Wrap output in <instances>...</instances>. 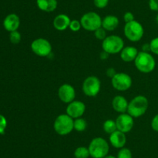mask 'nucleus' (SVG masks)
Returning a JSON list of instances; mask_svg holds the SVG:
<instances>
[{
    "label": "nucleus",
    "mask_w": 158,
    "mask_h": 158,
    "mask_svg": "<svg viewBox=\"0 0 158 158\" xmlns=\"http://www.w3.org/2000/svg\"><path fill=\"white\" fill-rule=\"evenodd\" d=\"M88 149L93 158H104L109 153L110 146L105 139L96 137L90 141Z\"/></svg>",
    "instance_id": "7ed1b4c3"
},
{
    "label": "nucleus",
    "mask_w": 158,
    "mask_h": 158,
    "mask_svg": "<svg viewBox=\"0 0 158 158\" xmlns=\"http://www.w3.org/2000/svg\"><path fill=\"white\" fill-rule=\"evenodd\" d=\"M138 50L133 46H128L123 47L121 52L120 53V58L124 62H132L135 60L138 55Z\"/></svg>",
    "instance_id": "a211bd4d"
},
{
    "label": "nucleus",
    "mask_w": 158,
    "mask_h": 158,
    "mask_svg": "<svg viewBox=\"0 0 158 158\" xmlns=\"http://www.w3.org/2000/svg\"><path fill=\"white\" fill-rule=\"evenodd\" d=\"M94 35H95V37L98 40H102L103 41L105 38H106L107 36H106V31L103 29V27H100L99 29H97V30L94 32Z\"/></svg>",
    "instance_id": "bb28decb"
},
{
    "label": "nucleus",
    "mask_w": 158,
    "mask_h": 158,
    "mask_svg": "<svg viewBox=\"0 0 158 158\" xmlns=\"http://www.w3.org/2000/svg\"><path fill=\"white\" fill-rule=\"evenodd\" d=\"M7 126V120L2 115H0V134H4Z\"/></svg>",
    "instance_id": "c85d7f7f"
},
{
    "label": "nucleus",
    "mask_w": 158,
    "mask_h": 158,
    "mask_svg": "<svg viewBox=\"0 0 158 158\" xmlns=\"http://www.w3.org/2000/svg\"><path fill=\"white\" fill-rule=\"evenodd\" d=\"M142 51L143 52H149L151 51V46H150V43H145L142 46Z\"/></svg>",
    "instance_id": "c9c22d12"
},
{
    "label": "nucleus",
    "mask_w": 158,
    "mask_h": 158,
    "mask_svg": "<svg viewBox=\"0 0 158 158\" xmlns=\"http://www.w3.org/2000/svg\"><path fill=\"white\" fill-rule=\"evenodd\" d=\"M103 129L105 133L110 135L111 133H113L116 130H117L116 121L113 120V119H107V120H106L103 122Z\"/></svg>",
    "instance_id": "412c9836"
},
{
    "label": "nucleus",
    "mask_w": 158,
    "mask_h": 158,
    "mask_svg": "<svg viewBox=\"0 0 158 158\" xmlns=\"http://www.w3.org/2000/svg\"><path fill=\"white\" fill-rule=\"evenodd\" d=\"M69 28L70 29L71 31H73V32H78V31H80V29L82 28L81 23H80V21H79V20H71Z\"/></svg>",
    "instance_id": "a878e982"
},
{
    "label": "nucleus",
    "mask_w": 158,
    "mask_h": 158,
    "mask_svg": "<svg viewBox=\"0 0 158 158\" xmlns=\"http://www.w3.org/2000/svg\"><path fill=\"white\" fill-rule=\"evenodd\" d=\"M82 28L89 32H95L97 29L102 27V19L95 12H88L83 15L80 19Z\"/></svg>",
    "instance_id": "0eeeda50"
},
{
    "label": "nucleus",
    "mask_w": 158,
    "mask_h": 158,
    "mask_svg": "<svg viewBox=\"0 0 158 158\" xmlns=\"http://www.w3.org/2000/svg\"><path fill=\"white\" fill-rule=\"evenodd\" d=\"M70 19L66 14H59L53 20V27L58 31H64L69 28L70 24Z\"/></svg>",
    "instance_id": "f3484780"
},
{
    "label": "nucleus",
    "mask_w": 158,
    "mask_h": 158,
    "mask_svg": "<svg viewBox=\"0 0 158 158\" xmlns=\"http://www.w3.org/2000/svg\"><path fill=\"white\" fill-rule=\"evenodd\" d=\"M110 143L111 145L117 149H121L124 147L127 143V136L124 133L119 130H116L110 135Z\"/></svg>",
    "instance_id": "4468645a"
},
{
    "label": "nucleus",
    "mask_w": 158,
    "mask_h": 158,
    "mask_svg": "<svg viewBox=\"0 0 158 158\" xmlns=\"http://www.w3.org/2000/svg\"><path fill=\"white\" fill-rule=\"evenodd\" d=\"M101 82L97 76H89L83 82V93L89 97H95L100 92Z\"/></svg>",
    "instance_id": "1a4fd4ad"
},
{
    "label": "nucleus",
    "mask_w": 158,
    "mask_h": 158,
    "mask_svg": "<svg viewBox=\"0 0 158 158\" xmlns=\"http://www.w3.org/2000/svg\"><path fill=\"white\" fill-rule=\"evenodd\" d=\"M117 158H132V153L130 149L123 147L119 150Z\"/></svg>",
    "instance_id": "b1692460"
},
{
    "label": "nucleus",
    "mask_w": 158,
    "mask_h": 158,
    "mask_svg": "<svg viewBox=\"0 0 158 158\" xmlns=\"http://www.w3.org/2000/svg\"><path fill=\"white\" fill-rule=\"evenodd\" d=\"M74 120L67 114H61L56 118L53 123V128L56 133L60 136H66L73 130Z\"/></svg>",
    "instance_id": "20e7f679"
},
{
    "label": "nucleus",
    "mask_w": 158,
    "mask_h": 158,
    "mask_svg": "<svg viewBox=\"0 0 158 158\" xmlns=\"http://www.w3.org/2000/svg\"><path fill=\"white\" fill-rule=\"evenodd\" d=\"M3 26L6 30L10 33L16 31L20 26L19 17L15 13L9 14L5 18Z\"/></svg>",
    "instance_id": "2eb2a0df"
},
{
    "label": "nucleus",
    "mask_w": 158,
    "mask_h": 158,
    "mask_svg": "<svg viewBox=\"0 0 158 158\" xmlns=\"http://www.w3.org/2000/svg\"><path fill=\"white\" fill-rule=\"evenodd\" d=\"M156 20H157V22L158 23V14H157V18H156Z\"/></svg>",
    "instance_id": "4c0bfd02"
},
{
    "label": "nucleus",
    "mask_w": 158,
    "mask_h": 158,
    "mask_svg": "<svg viewBox=\"0 0 158 158\" xmlns=\"http://www.w3.org/2000/svg\"><path fill=\"white\" fill-rule=\"evenodd\" d=\"M110 55V54H109L108 53H106V51L103 50L101 53H100V57L102 60H106L108 58H109Z\"/></svg>",
    "instance_id": "f704fd0d"
},
{
    "label": "nucleus",
    "mask_w": 158,
    "mask_h": 158,
    "mask_svg": "<svg viewBox=\"0 0 158 158\" xmlns=\"http://www.w3.org/2000/svg\"><path fill=\"white\" fill-rule=\"evenodd\" d=\"M86 126H87V123H86V119L83 118H77L75 119L73 122V127L74 129L77 132H83L86 130Z\"/></svg>",
    "instance_id": "4be33fe9"
},
{
    "label": "nucleus",
    "mask_w": 158,
    "mask_h": 158,
    "mask_svg": "<svg viewBox=\"0 0 158 158\" xmlns=\"http://www.w3.org/2000/svg\"><path fill=\"white\" fill-rule=\"evenodd\" d=\"M123 20H124V22L126 23H131V22L135 20H134V14H133L131 12H125V14L123 15Z\"/></svg>",
    "instance_id": "7c9ffc66"
},
{
    "label": "nucleus",
    "mask_w": 158,
    "mask_h": 158,
    "mask_svg": "<svg viewBox=\"0 0 158 158\" xmlns=\"http://www.w3.org/2000/svg\"><path fill=\"white\" fill-rule=\"evenodd\" d=\"M151 128L154 131L158 132V114L156 115L151 121Z\"/></svg>",
    "instance_id": "473e14b6"
},
{
    "label": "nucleus",
    "mask_w": 158,
    "mask_h": 158,
    "mask_svg": "<svg viewBox=\"0 0 158 158\" xmlns=\"http://www.w3.org/2000/svg\"><path fill=\"white\" fill-rule=\"evenodd\" d=\"M128 105L129 102L127 100L126 98L123 95H116L113 99L112 106L113 108L117 112L119 113H125L127 112Z\"/></svg>",
    "instance_id": "dca6fc26"
},
{
    "label": "nucleus",
    "mask_w": 158,
    "mask_h": 158,
    "mask_svg": "<svg viewBox=\"0 0 158 158\" xmlns=\"http://www.w3.org/2000/svg\"><path fill=\"white\" fill-rule=\"evenodd\" d=\"M149 106V102L148 98L144 95H137L134 97L128 105L127 112L131 115L133 118H139L143 116L148 111Z\"/></svg>",
    "instance_id": "f257e3e1"
},
{
    "label": "nucleus",
    "mask_w": 158,
    "mask_h": 158,
    "mask_svg": "<svg viewBox=\"0 0 158 158\" xmlns=\"http://www.w3.org/2000/svg\"><path fill=\"white\" fill-rule=\"evenodd\" d=\"M95 6L98 9H104L109 3V0H94Z\"/></svg>",
    "instance_id": "c756f323"
},
{
    "label": "nucleus",
    "mask_w": 158,
    "mask_h": 158,
    "mask_svg": "<svg viewBox=\"0 0 158 158\" xmlns=\"http://www.w3.org/2000/svg\"><path fill=\"white\" fill-rule=\"evenodd\" d=\"M120 24L119 19L116 15H108L102 20V27L106 31H114Z\"/></svg>",
    "instance_id": "6ab92c4d"
},
{
    "label": "nucleus",
    "mask_w": 158,
    "mask_h": 158,
    "mask_svg": "<svg viewBox=\"0 0 158 158\" xmlns=\"http://www.w3.org/2000/svg\"><path fill=\"white\" fill-rule=\"evenodd\" d=\"M117 73V72L116 71V70L114 69V68H109L106 71V76H107L108 77H110V78H113V77L116 75Z\"/></svg>",
    "instance_id": "72a5a7b5"
},
{
    "label": "nucleus",
    "mask_w": 158,
    "mask_h": 158,
    "mask_svg": "<svg viewBox=\"0 0 158 158\" xmlns=\"http://www.w3.org/2000/svg\"><path fill=\"white\" fill-rule=\"evenodd\" d=\"M31 50L36 56L41 57H49L52 53V45L45 38H37L31 43Z\"/></svg>",
    "instance_id": "6e6552de"
},
{
    "label": "nucleus",
    "mask_w": 158,
    "mask_h": 158,
    "mask_svg": "<svg viewBox=\"0 0 158 158\" xmlns=\"http://www.w3.org/2000/svg\"><path fill=\"white\" fill-rule=\"evenodd\" d=\"M58 97L64 103H70L75 99V88L69 84H63L58 89Z\"/></svg>",
    "instance_id": "f8f14e48"
},
{
    "label": "nucleus",
    "mask_w": 158,
    "mask_h": 158,
    "mask_svg": "<svg viewBox=\"0 0 158 158\" xmlns=\"http://www.w3.org/2000/svg\"><path fill=\"white\" fill-rule=\"evenodd\" d=\"M123 47H124V41L120 36H108L102 41L103 50L106 51L109 54H116L120 53Z\"/></svg>",
    "instance_id": "39448f33"
},
{
    "label": "nucleus",
    "mask_w": 158,
    "mask_h": 158,
    "mask_svg": "<svg viewBox=\"0 0 158 158\" xmlns=\"http://www.w3.org/2000/svg\"><path fill=\"white\" fill-rule=\"evenodd\" d=\"M36 5L40 10L52 12L57 8V0H36Z\"/></svg>",
    "instance_id": "aec40b11"
},
{
    "label": "nucleus",
    "mask_w": 158,
    "mask_h": 158,
    "mask_svg": "<svg viewBox=\"0 0 158 158\" xmlns=\"http://www.w3.org/2000/svg\"><path fill=\"white\" fill-rule=\"evenodd\" d=\"M150 46H151V52L156 55H158V37H155L151 40V43H150Z\"/></svg>",
    "instance_id": "cd10ccee"
},
{
    "label": "nucleus",
    "mask_w": 158,
    "mask_h": 158,
    "mask_svg": "<svg viewBox=\"0 0 158 158\" xmlns=\"http://www.w3.org/2000/svg\"><path fill=\"white\" fill-rule=\"evenodd\" d=\"M90 156L88 147H79L74 151L75 158H88Z\"/></svg>",
    "instance_id": "5701e85b"
},
{
    "label": "nucleus",
    "mask_w": 158,
    "mask_h": 158,
    "mask_svg": "<svg viewBox=\"0 0 158 158\" xmlns=\"http://www.w3.org/2000/svg\"><path fill=\"white\" fill-rule=\"evenodd\" d=\"M149 7L152 11L158 12V0H150Z\"/></svg>",
    "instance_id": "2f4dec72"
},
{
    "label": "nucleus",
    "mask_w": 158,
    "mask_h": 158,
    "mask_svg": "<svg viewBox=\"0 0 158 158\" xmlns=\"http://www.w3.org/2000/svg\"><path fill=\"white\" fill-rule=\"evenodd\" d=\"M134 118H133L131 115L126 112L119 115L115 120L117 130L124 133L131 132L134 125Z\"/></svg>",
    "instance_id": "9b49d317"
},
{
    "label": "nucleus",
    "mask_w": 158,
    "mask_h": 158,
    "mask_svg": "<svg viewBox=\"0 0 158 158\" xmlns=\"http://www.w3.org/2000/svg\"><path fill=\"white\" fill-rule=\"evenodd\" d=\"M104 158H117V157L114 156H113V155H107V156H105Z\"/></svg>",
    "instance_id": "e433bc0d"
},
{
    "label": "nucleus",
    "mask_w": 158,
    "mask_h": 158,
    "mask_svg": "<svg viewBox=\"0 0 158 158\" xmlns=\"http://www.w3.org/2000/svg\"><path fill=\"white\" fill-rule=\"evenodd\" d=\"M125 37L131 42H138L143 38L144 29L141 23L137 20L127 23L125 24L123 29Z\"/></svg>",
    "instance_id": "423d86ee"
},
{
    "label": "nucleus",
    "mask_w": 158,
    "mask_h": 158,
    "mask_svg": "<svg viewBox=\"0 0 158 158\" xmlns=\"http://www.w3.org/2000/svg\"><path fill=\"white\" fill-rule=\"evenodd\" d=\"M133 81L131 76L124 72H119L111 78V84L114 89L120 91H125L132 86Z\"/></svg>",
    "instance_id": "9d476101"
},
{
    "label": "nucleus",
    "mask_w": 158,
    "mask_h": 158,
    "mask_svg": "<svg viewBox=\"0 0 158 158\" xmlns=\"http://www.w3.org/2000/svg\"><path fill=\"white\" fill-rule=\"evenodd\" d=\"M135 67L139 71L143 74L151 73L155 69L156 61L152 54L149 52L140 51L134 60Z\"/></svg>",
    "instance_id": "f03ea898"
},
{
    "label": "nucleus",
    "mask_w": 158,
    "mask_h": 158,
    "mask_svg": "<svg viewBox=\"0 0 158 158\" xmlns=\"http://www.w3.org/2000/svg\"><path fill=\"white\" fill-rule=\"evenodd\" d=\"M21 34L18 31H13V32L10 33V35H9V40H10L11 43H13V44H18L21 41Z\"/></svg>",
    "instance_id": "393cba45"
},
{
    "label": "nucleus",
    "mask_w": 158,
    "mask_h": 158,
    "mask_svg": "<svg viewBox=\"0 0 158 158\" xmlns=\"http://www.w3.org/2000/svg\"><path fill=\"white\" fill-rule=\"evenodd\" d=\"M66 114L73 119H77L83 116L86 112V105L81 101L74 100L68 104L66 107Z\"/></svg>",
    "instance_id": "ddd939ff"
}]
</instances>
